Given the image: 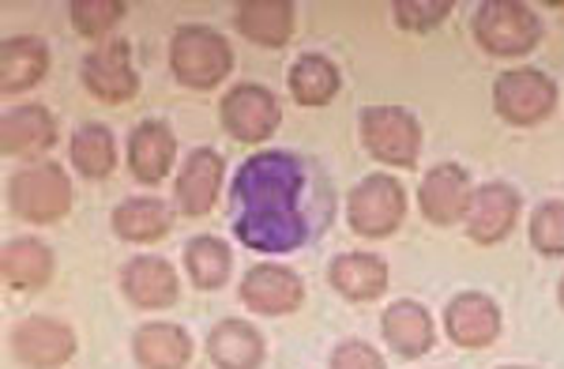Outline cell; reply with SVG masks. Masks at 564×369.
Returning a JSON list of instances; mask_svg holds the SVG:
<instances>
[{"instance_id":"obj_15","label":"cell","mask_w":564,"mask_h":369,"mask_svg":"<svg viewBox=\"0 0 564 369\" xmlns=\"http://www.w3.org/2000/svg\"><path fill=\"white\" fill-rule=\"evenodd\" d=\"M223 174H226L223 155L212 148H196L177 174V208H181V215H193L196 219V215L212 211L218 188H223Z\"/></svg>"},{"instance_id":"obj_25","label":"cell","mask_w":564,"mask_h":369,"mask_svg":"<svg viewBox=\"0 0 564 369\" xmlns=\"http://www.w3.org/2000/svg\"><path fill=\"white\" fill-rule=\"evenodd\" d=\"M170 227H174V211L154 196H132L113 208L117 238L135 241V246H151V241L166 238Z\"/></svg>"},{"instance_id":"obj_11","label":"cell","mask_w":564,"mask_h":369,"mask_svg":"<svg viewBox=\"0 0 564 369\" xmlns=\"http://www.w3.org/2000/svg\"><path fill=\"white\" fill-rule=\"evenodd\" d=\"M470 177L459 162H441L425 174L422 188H417V204H422L425 219L436 223V227H452V223L467 219V208H470Z\"/></svg>"},{"instance_id":"obj_2","label":"cell","mask_w":564,"mask_h":369,"mask_svg":"<svg viewBox=\"0 0 564 369\" xmlns=\"http://www.w3.org/2000/svg\"><path fill=\"white\" fill-rule=\"evenodd\" d=\"M170 68L185 87H196V91H207V87H218L234 68V50L230 42L223 39L212 26L188 23L181 26L170 42Z\"/></svg>"},{"instance_id":"obj_26","label":"cell","mask_w":564,"mask_h":369,"mask_svg":"<svg viewBox=\"0 0 564 369\" xmlns=\"http://www.w3.org/2000/svg\"><path fill=\"white\" fill-rule=\"evenodd\" d=\"M0 272L15 291H34L53 279V253L39 238H15L0 253Z\"/></svg>"},{"instance_id":"obj_30","label":"cell","mask_w":564,"mask_h":369,"mask_svg":"<svg viewBox=\"0 0 564 369\" xmlns=\"http://www.w3.org/2000/svg\"><path fill=\"white\" fill-rule=\"evenodd\" d=\"M124 20V0H76L72 4V26L84 39H106Z\"/></svg>"},{"instance_id":"obj_18","label":"cell","mask_w":564,"mask_h":369,"mask_svg":"<svg viewBox=\"0 0 564 369\" xmlns=\"http://www.w3.org/2000/svg\"><path fill=\"white\" fill-rule=\"evenodd\" d=\"M121 286L140 310H166L177 302V272L162 257H135L124 264Z\"/></svg>"},{"instance_id":"obj_34","label":"cell","mask_w":564,"mask_h":369,"mask_svg":"<svg viewBox=\"0 0 564 369\" xmlns=\"http://www.w3.org/2000/svg\"><path fill=\"white\" fill-rule=\"evenodd\" d=\"M557 299H561V305H564V279H561V286H557Z\"/></svg>"},{"instance_id":"obj_12","label":"cell","mask_w":564,"mask_h":369,"mask_svg":"<svg viewBox=\"0 0 564 369\" xmlns=\"http://www.w3.org/2000/svg\"><path fill=\"white\" fill-rule=\"evenodd\" d=\"M516 219H520V193L505 182H489L475 188L467 208V234L478 246H497L512 234Z\"/></svg>"},{"instance_id":"obj_9","label":"cell","mask_w":564,"mask_h":369,"mask_svg":"<svg viewBox=\"0 0 564 369\" xmlns=\"http://www.w3.org/2000/svg\"><path fill=\"white\" fill-rule=\"evenodd\" d=\"M84 84L98 102H109V106H121V102H129V98H135L140 76H135V68L129 61V42L109 39L95 53H87Z\"/></svg>"},{"instance_id":"obj_4","label":"cell","mask_w":564,"mask_h":369,"mask_svg":"<svg viewBox=\"0 0 564 369\" xmlns=\"http://www.w3.org/2000/svg\"><path fill=\"white\" fill-rule=\"evenodd\" d=\"M8 204L26 223H57L72 208V182L57 162H34L8 182Z\"/></svg>"},{"instance_id":"obj_20","label":"cell","mask_w":564,"mask_h":369,"mask_svg":"<svg viewBox=\"0 0 564 369\" xmlns=\"http://www.w3.org/2000/svg\"><path fill=\"white\" fill-rule=\"evenodd\" d=\"M132 355L143 369H185L193 358V336L181 324L151 321L132 336Z\"/></svg>"},{"instance_id":"obj_14","label":"cell","mask_w":564,"mask_h":369,"mask_svg":"<svg viewBox=\"0 0 564 369\" xmlns=\"http://www.w3.org/2000/svg\"><path fill=\"white\" fill-rule=\"evenodd\" d=\"M444 328L448 336L456 339L459 347H489L494 339L500 336V310L489 294L481 291H467V294H456L444 310Z\"/></svg>"},{"instance_id":"obj_17","label":"cell","mask_w":564,"mask_h":369,"mask_svg":"<svg viewBox=\"0 0 564 369\" xmlns=\"http://www.w3.org/2000/svg\"><path fill=\"white\" fill-rule=\"evenodd\" d=\"M50 72V46L34 34H20V39H4L0 46V91L23 95L39 87Z\"/></svg>"},{"instance_id":"obj_10","label":"cell","mask_w":564,"mask_h":369,"mask_svg":"<svg viewBox=\"0 0 564 369\" xmlns=\"http://www.w3.org/2000/svg\"><path fill=\"white\" fill-rule=\"evenodd\" d=\"M12 350L31 369H61L76 355V332L65 321L53 317H26L12 332Z\"/></svg>"},{"instance_id":"obj_7","label":"cell","mask_w":564,"mask_h":369,"mask_svg":"<svg viewBox=\"0 0 564 369\" xmlns=\"http://www.w3.org/2000/svg\"><path fill=\"white\" fill-rule=\"evenodd\" d=\"M494 106L508 124H539L557 106V84L545 72L512 68L505 76H497Z\"/></svg>"},{"instance_id":"obj_35","label":"cell","mask_w":564,"mask_h":369,"mask_svg":"<svg viewBox=\"0 0 564 369\" xmlns=\"http://www.w3.org/2000/svg\"><path fill=\"white\" fill-rule=\"evenodd\" d=\"M505 369H527V366H505Z\"/></svg>"},{"instance_id":"obj_1","label":"cell","mask_w":564,"mask_h":369,"mask_svg":"<svg viewBox=\"0 0 564 369\" xmlns=\"http://www.w3.org/2000/svg\"><path fill=\"white\" fill-rule=\"evenodd\" d=\"M305 185V170L297 155L260 151L245 159L234 174V230L249 249L260 253H290L308 238L305 215L297 208Z\"/></svg>"},{"instance_id":"obj_24","label":"cell","mask_w":564,"mask_h":369,"mask_svg":"<svg viewBox=\"0 0 564 369\" xmlns=\"http://www.w3.org/2000/svg\"><path fill=\"white\" fill-rule=\"evenodd\" d=\"M380 328H384V339H388V347L395 350V355H403V358L430 355V347H433V317H430V310H425V305H417L411 299L388 305Z\"/></svg>"},{"instance_id":"obj_13","label":"cell","mask_w":564,"mask_h":369,"mask_svg":"<svg viewBox=\"0 0 564 369\" xmlns=\"http://www.w3.org/2000/svg\"><path fill=\"white\" fill-rule=\"evenodd\" d=\"M305 299L302 275L290 272L282 264H257L249 275L241 279V302L252 313L263 317H282V313H294Z\"/></svg>"},{"instance_id":"obj_32","label":"cell","mask_w":564,"mask_h":369,"mask_svg":"<svg viewBox=\"0 0 564 369\" xmlns=\"http://www.w3.org/2000/svg\"><path fill=\"white\" fill-rule=\"evenodd\" d=\"M395 23L403 31H433L436 23H444L452 15V0H395Z\"/></svg>"},{"instance_id":"obj_31","label":"cell","mask_w":564,"mask_h":369,"mask_svg":"<svg viewBox=\"0 0 564 369\" xmlns=\"http://www.w3.org/2000/svg\"><path fill=\"white\" fill-rule=\"evenodd\" d=\"M531 246L542 257H564V200H545L534 208Z\"/></svg>"},{"instance_id":"obj_29","label":"cell","mask_w":564,"mask_h":369,"mask_svg":"<svg viewBox=\"0 0 564 369\" xmlns=\"http://www.w3.org/2000/svg\"><path fill=\"white\" fill-rule=\"evenodd\" d=\"M72 162L84 177H109L117 166V143L113 132L98 121H87L84 129H76L72 137Z\"/></svg>"},{"instance_id":"obj_27","label":"cell","mask_w":564,"mask_h":369,"mask_svg":"<svg viewBox=\"0 0 564 369\" xmlns=\"http://www.w3.org/2000/svg\"><path fill=\"white\" fill-rule=\"evenodd\" d=\"M290 95L302 106H327L339 95V68L324 53H305L290 68Z\"/></svg>"},{"instance_id":"obj_22","label":"cell","mask_w":564,"mask_h":369,"mask_svg":"<svg viewBox=\"0 0 564 369\" xmlns=\"http://www.w3.org/2000/svg\"><path fill=\"white\" fill-rule=\"evenodd\" d=\"M234 23L249 42L279 50L294 34V4L290 0H241Z\"/></svg>"},{"instance_id":"obj_3","label":"cell","mask_w":564,"mask_h":369,"mask_svg":"<svg viewBox=\"0 0 564 369\" xmlns=\"http://www.w3.org/2000/svg\"><path fill=\"white\" fill-rule=\"evenodd\" d=\"M475 31L478 46L494 57H523L539 46L542 39V23L520 0H486L475 12Z\"/></svg>"},{"instance_id":"obj_19","label":"cell","mask_w":564,"mask_h":369,"mask_svg":"<svg viewBox=\"0 0 564 369\" xmlns=\"http://www.w3.org/2000/svg\"><path fill=\"white\" fill-rule=\"evenodd\" d=\"M177 155V140L174 129L166 121H143L129 140V166L135 174V182L143 185H159L162 177L174 170Z\"/></svg>"},{"instance_id":"obj_23","label":"cell","mask_w":564,"mask_h":369,"mask_svg":"<svg viewBox=\"0 0 564 369\" xmlns=\"http://www.w3.org/2000/svg\"><path fill=\"white\" fill-rule=\"evenodd\" d=\"M332 286L350 302H372L388 291V264L372 253H339L327 268Z\"/></svg>"},{"instance_id":"obj_6","label":"cell","mask_w":564,"mask_h":369,"mask_svg":"<svg viewBox=\"0 0 564 369\" xmlns=\"http://www.w3.org/2000/svg\"><path fill=\"white\" fill-rule=\"evenodd\" d=\"M406 215V193L395 177L388 174H369L366 182L350 193L347 204V219L350 230L361 238H388L399 230Z\"/></svg>"},{"instance_id":"obj_33","label":"cell","mask_w":564,"mask_h":369,"mask_svg":"<svg viewBox=\"0 0 564 369\" xmlns=\"http://www.w3.org/2000/svg\"><path fill=\"white\" fill-rule=\"evenodd\" d=\"M332 369H384V358L377 355V347L361 344V339H347L332 350Z\"/></svg>"},{"instance_id":"obj_16","label":"cell","mask_w":564,"mask_h":369,"mask_svg":"<svg viewBox=\"0 0 564 369\" xmlns=\"http://www.w3.org/2000/svg\"><path fill=\"white\" fill-rule=\"evenodd\" d=\"M53 143H57V121L39 102L15 106L0 121V148H4V155L34 159L42 151H50Z\"/></svg>"},{"instance_id":"obj_5","label":"cell","mask_w":564,"mask_h":369,"mask_svg":"<svg viewBox=\"0 0 564 369\" xmlns=\"http://www.w3.org/2000/svg\"><path fill=\"white\" fill-rule=\"evenodd\" d=\"M361 140H366L372 159L406 170L414 166L417 151H422V124L403 106H369L361 113Z\"/></svg>"},{"instance_id":"obj_8","label":"cell","mask_w":564,"mask_h":369,"mask_svg":"<svg viewBox=\"0 0 564 369\" xmlns=\"http://www.w3.org/2000/svg\"><path fill=\"white\" fill-rule=\"evenodd\" d=\"M218 113H223L226 132L241 143H263L282 121L275 95L260 84H238L223 98V110Z\"/></svg>"},{"instance_id":"obj_21","label":"cell","mask_w":564,"mask_h":369,"mask_svg":"<svg viewBox=\"0 0 564 369\" xmlns=\"http://www.w3.org/2000/svg\"><path fill=\"white\" fill-rule=\"evenodd\" d=\"M207 355L218 369H260L263 362V336L249 321H218L207 336Z\"/></svg>"},{"instance_id":"obj_28","label":"cell","mask_w":564,"mask_h":369,"mask_svg":"<svg viewBox=\"0 0 564 369\" xmlns=\"http://www.w3.org/2000/svg\"><path fill=\"white\" fill-rule=\"evenodd\" d=\"M185 268L199 291H218V286H226V279H230L234 253L223 238L199 234V238L188 241V249H185Z\"/></svg>"}]
</instances>
